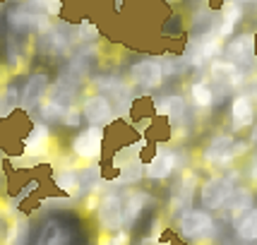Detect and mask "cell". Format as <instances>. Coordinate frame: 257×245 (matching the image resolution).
Returning <instances> with one entry per match:
<instances>
[{
  "label": "cell",
  "mask_w": 257,
  "mask_h": 245,
  "mask_svg": "<svg viewBox=\"0 0 257 245\" xmlns=\"http://www.w3.org/2000/svg\"><path fill=\"white\" fill-rule=\"evenodd\" d=\"M233 233L240 243H257V207L233 226Z\"/></svg>",
  "instance_id": "29"
},
{
  "label": "cell",
  "mask_w": 257,
  "mask_h": 245,
  "mask_svg": "<svg viewBox=\"0 0 257 245\" xmlns=\"http://www.w3.org/2000/svg\"><path fill=\"white\" fill-rule=\"evenodd\" d=\"M243 17H245V3H240V0H226L224 5H221V10H219L214 34L226 44L231 36H235V29L240 27Z\"/></svg>",
  "instance_id": "20"
},
{
  "label": "cell",
  "mask_w": 257,
  "mask_h": 245,
  "mask_svg": "<svg viewBox=\"0 0 257 245\" xmlns=\"http://www.w3.org/2000/svg\"><path fill=\"white\" fill-rule=\"evenodd\" d=\"M0 228H3V219H0Z\"/></svg>",
  "instance_id": "40"
},
{
  "label": "cell",
  "mask_w": 257,
  "mask_h": 245,
  "mask_svg": "<svg viewBox=\"0 0 257 245\" xmlns=\"http://www.w3.org/2000/svg\"><path fill=\"white\" fill-rule=\"evenodd\" d=\"M221 51H224V41L214 32L200 34L185 44L183 60L188 63V67H209L216 58H221Z\"/></svg>",
  "instance_id": "9"
},
{
  "label": "cell",
  "mask_w": 257,
  "mask_h": 245,
  "mask_svg": "<svg viewBox=\"0 0 257 245\" xmlns=\"http://www.w3.org/2000/svg\"><path fill=\"white\" fill-rule=\"evenodd\" d=\"M75 44V39H72V29L70 27H60V24H51V29L44 34H39V51L46 53V56L51 58H60V56H67L70 53V48Z\"/></svg>",
  "instance_id": "19"
},
{
  "label": "cell",
  "mask_w": 257,
  "mask_h": 245,
  "mask_svg": "<svg viewBox=\"0 0 257 245\" xmlns=\"http://www.w3.org/2000/svg\"><path fill=\"white\" fill-rule=\"evenodd\" d=\"M51 154H53V135L48 122L34 120L29 133L22 137V159L41 164V161H48Z\"/></svg>",
  "instance_id": "11"
},
{
  "label": "cell",
  "mask_w": 257,
  "mask_h": 245,
  "mask_svg": "<svg viewBox=\"0 0 257 245\" xmlns=\"http://www.w3.org/2000/svg\"><path fill=\"white\" fill-rule=\"evenodd\" d=\"M145 245H171L168 240H164V238H159V240H152V238H147Z\"/></svg>",
  "instance_id": "38"
},
{
  "label": "cell",
  "mask_w": 257,
  "mask_h": 245,
  "mask_svg": "<svg viewBox=\"0 0 257 245\" xmlns=\"http://www.w3.org/2000/svg\"><path fill=\"white\" fill-rule=\"evenodd\" d=\"M240 178V171L238 173H214L209 178H204L200 183L197 190V202H200V209L209 214H219L224 209L226 200L231 197V192L235 190V180Z\"/></svg>",
  "instance_id": "3"
},
{
  "label": "cell",
  "mask_w": 257,
  "mask_h": 245,
  "mask_svg": "<svg viewBox=\"0 0 257 245\" xmlns=\"http://www.w3.org/2000/svg\"><path fill=\"white\" fill-rule=\"evenodd\" d=\"M51 180H53V185L58 190H63L67 192V197H72L75 200V195H77V188H79V166L77 164H58L53 168V173H51Z\"/></svg>",
  "instance_id": "24"
},
{
  "label": "cell",
  "mask_w": 257,
  "mask_h": 245,
  "mask_svg": "<svg viewBox=\"0 0 257 245\" xmlns=\"http://www.w3.org/2000/svg\"><path fill=\"white\" fill-rule=\"evenodd\" d=\"M257 122V96L252 91H238L226 106V133L240 137V133L252 130Z\"/></svg>",
  "instance_id": "4"
},
{
  "label": "cell",
  "mask_w": 257,
  "mask_h": 245,
  "mask_svg": "<svg viewBox=\"0 0 257 245\" xmlns=\"http://www.w3.org/2000/svg\"><path fill=\"white\" fill-rule=\"evenodd\" d=\"M51 75L44 72V70H39V72H32L29 77L24 79L22 84V101H20V111L27 113V115H32L34 111H39L41 108V103L46 101L48 96V91H51Z\"/></svg>",
  "instance_id": "13"
},
{
  "label": "cell",
  "mask_w": 257,
  "mask_h": 245,
  "mask_svg": "<svg viewBox=\"0 0 257 245\" xmlns=\"http://www.w3.org/2000/svg\"><path fill=\"white\" fill-rule=\"evenodd\" d=\"M20 101H22V87L10 82L0 94V118H12V113L20 111Z\"/></svg>",
  "instance_id": "27"
},
{
  "label": "cell",
  "mask_w": 257,
  "mask_h": 245,
  "mask_svg": "<svg viewBox=\"0 0 257 245\" xmlns=\"http://www.w3.org/2000/svg\"><path fill=\"white\" fill-rule=\"evenodd\" d=\"M75 99H77V87L58 77V82L51 87V91H48L46 101L41 103V108H39L41 120H44V122H56V120L63 122L67 113L77 106V103H75Z\"/></svg>",
  "instance_id": "5"
},
{
  "label": "cell",
  "mask_w": 257,
  "mask_h": 245,
  "mask_svg": "<svg viewBox=\"0 0 257 245\" xmlns=\"http://www.w3.org/2000/svg\"><path fill=\"white\" fill-rule=\"evenodd\" d=\"M36 183H39V180H29V185H27L24 190H20V192H17V195L12 197V204H22V202L27 200V197H29V192H32L34 188H36Z\"/></svg>",
  "instance_id": "36"
},
{
  "label": "cell",
  "mask_w": 257,
  "mask_h": 245,
  "mask_svg": "<svg viewBox=\"0 0 257 245\" xmlns=\"http://www.w3.org/2000/svg\"><path fill=\"white\" fill-rule=\"evenodd\" d=\"M101 180H103V171H101L99 164H84V166H79V188L75 197L96 195Z\"/></svg>",
  "instance_id": "25"
},
{
  "label": "cell",
  "mask_w": 257,
  "mask_h": 245,
  "mask_svg": "<svg viewBox=\"0 0 257 245\" xmlns=\"http://www.w3.org/2000/svg\"><path fill=\"white\" fill-rule=\"evenodd\" d=\"M79 111H82V118L89 122V128H103L106 130L115 120V108H113L111 99L103 96V94H96V91H91L82 99Z\"/></svg>",
  "instance_id": "14"
},
{
  "label": "cell",
  "mask_w": 257,
  "mask_h": 245,
  "mask_svg": "<svg viewBox=\"0 0 257 245\" xmlns=\"http://www.w3.org/2000/svg\"><path fill=\"white\" fill-rule=\"evenodd\" d=\"M154 195L147 190H127L123 195V212H125V226H135L142 221V216L149 207H154Z\"/></svg>",
  "instance_id": "21"
},
{
  "label": "cell",
  "mask_w": 257,
  "mask_h": 245,
  "mask_svg": "<svg viewBox=\"0 0 257 245\" xmlns=\"http://www.w3.org/2000/svg\"><path fill=\"white\" fill-rule=\"evenodd\" d=\"M72 39H75V44L91 46V41L99 39V27L89 20H79V24L72 27Z\"/></svg>",
  "instance_id": "32"
},
{
  "label": "cell",
  "mask_w": 257,
  "mask_h": 245,
  "mask_svg": "<svg viewBox=\"0 0 257 245\" xmlns=\"http://www.w3.org/2000/svg\"><path fill=\"white\" fill-rule=\"evenodd\" d=\"M67 240H70V235H67V231L60 223L46 221V226L41 228V233H39L36 245H67Z\"/></svg>",
  "instance_id": "30"
},
{
  "label": "cell",
  "mask_w": 257,
  "mask_h": 245,
  "mask_svg": "<svg viewBox=\"0 0 257 245\" xmlns=\"http://www.w3.org/2000/svg\"><path fill=\"white\" fill-rule=\"evenodd\" d=\"M106 147V130L103 128H82L70 137V152L77 161L84 164H101Z\"/></svg>",
  "instance_id": "8"
},
{
  "label": "cell",
  "mask_w": 257,
  "mask_h": 245,
  "mask_svg": "<svg viewBox=\"0 0 257 245\" xmlns=\"http://www.w3.org/2000/svg\"><path fill=\"white\" fill-rule=\"evenodd\" d=\"M5 243L3 245H27L29 240V219L27 216H15L5 231Z\"/></svg>",
  "instance_id": "28"
},
{
  "label": "cell",
  "mask_w": 257,
  "mask_h": 245,
  "mask_svg": "<svg viewBox=\"0 0 257 245\" xmlns=\"http://www.w3.org/2000/svg\"><path fill=\"white\" fill-rule=\"evenodd\" d=\"M195 190H200L197 183V173L192 168H185L176 180V188L171 195V214L178 219L183 212L192 209V202H195Z\"/></svg>",
  "instance_id": "18"
},
{
  "label": "cell",
  "mask_w": 257,
  "mask_h": 245,
  "mask_svg": "<svg viewBox=\"0 0 257 245\" xmlns=\"http://www.w3.org/2000/svg\"><path fill=\"white\" fill-rule=\"evenodd\" d=\"M188 108H190V103L180 94H164V96H159L154 101V111L159 115H164L171 125H180L185 120L188 118Z\"/></svg>",
  "instance_id": "22"
},
{
  "label": "cell",
  "mask_w": 257,
  "mask_h": 245,
  "mask_svg": "<svg viewBox=\"0 0 257 245\" xmlns=\"http://www.w3.org/2000/svg\"><path fill=\"white\" fill-rule=\"evenodd\" d=\"M51 24L53 22L48 17L27 10L22 3L15 10L8 12V27H10L12 34H22V36H27V34H44L51 29Z\"/></svg>",
  "instance_id": "17"
},
{
  "label": "cell",
  "mask_w": 257,
  "mask_h": 245,
  "mask_svg": "<svg viewBox=\"0 0 257 245\" xmlns=\"http://www.w3.org/2000/svg\"><path fill=\"white\" fill-rule=\"evenodd\" d=\"M0 82H3V70H0ZM0 89H3V87H0Z\"/></svg>",
  "instance_id": "39"
},
{
  "label": "cell",
  "mask_w": 257,
  "mask_h": 245,
  "mask_svg": "<svg viewBox=\"0 0 257 245\" xmlns=\"http://www.w3.org/2000/svg\"><path fill=\"white\" fill-rule=\"evenodd\" d=\"M257 56V34L255 32H240L231 36L224 44V51H221V58L233 63V65L243 67L252 65V60Z\"/></svg>",
  "instance_id": "12"
},
{
  "label": "cell",
  "mask_w": 257,
  "mask_h": 245,
  "mask_svg": "<svg viewBox=\"0 0 257 245\" xmlns=\"http://www.w3.org/2000/svg\"><path fill=\"white\" fill-rule=\"evenodd\" d=\"M142 149H145V140H140V142H133V145L118 147V152L111 156L113 168L123 171L125 166H130V164H137V161H142Z\"/></svg>",
  "instance_id": "26"
},
{
  "label": "cell",
  "mask_w": 257,
  "mask_h": 245,
  "mask_svg": "<svg viewBox=\"0 0 257 245\" xmlns=\"http://www.w3.org/2000/svg\"><path fill=\"white\" fill-rule=\"evenodd\" d=\"M94 221L99 223L103 233H118L125 228V212H123V195L115 190H103L96 195L94 207Z\"/></svg>",
  "instance_id": "6"
},
{
  "label": "cell",
  "mask_w": 257,
  "mask_h": 245,
  "mask_svg": "<svg viewBox=\"0 0 257 245\" xmlns=\"http://www.w3.org/2000/svg\"><path fill=\"white\" fill-rule=\"evenodd\" d=\"M255 190L247 188V185H235V190L231 192V197L226 200L224 209L219 212V221H226V223H238L243 216H245L250 209H255Z\"/></svg>",
  "instance_id": "16"
},
{
  "label": "cell",
  "mask_w": 257,
  "mask_h": 245,
  "mask_svg": "<svg viewBox=\"0 0 257 245\" xmlns=\"http://www.w3.org/2000/svg\"><path fill=\"white\" fill-rule=\"evenodd\" d=\"M250 152H252V145L247 140L228 133H219L212 135L207 145L200 149V164L204 168H231L240 159H247Z\"/></svg>",
  "instance_id": "1"
},
{
  "label": "cell",
  "mask_w": 257,
  "mask_h": 245,
  "mask_svg": "<svg viewBox=\"0 0 257 245\" xmlns=\"http://www.w3.org/2000/svg\"><path fill=\"white\" fill-rule=\"evenodd\" d=\"M209 79H212L214 91L219 89L221 94L235 91V89H240L243 82H245V70L233 65V63H228V60H224V58H216L212 65H209Z\"/></svg>",
  "instance_id": "15"
},
{
  "label": "cell",
  "mask_w": 257,
  "mask_h": 245,
  "mask_svg": "<svg viewBox=\"0 0 257 245\" xmlns=\"http://www.w3.org/2000/svg\"><path fill=\"white\" fill-rule=\"evenodd\" d=\"M180 149L168 145H157L154 154L145 161V178L152 183H164V180L173 178L180 168Z\"/></svg>",
  "instance_id": "10"
},
{
  "label": "cell",
  "mask_w": 257,
  "mask_h": 245,
  "mask_svg": "<svg viewBox=\"0 0 257 245\" xmlns=\"http://www.w3.org/2000/svg\"><path fill=\"white\" fill-rule=\"evenodd\" d=\"M219 219L214 214L204 212L200 207H192L188 212H183L176 219V228H178V235L185 240V243H209L216 238V231H219Z\"/></svg>",
  "instance_id": "2"
},
{
  "label": "cell",
  "mask_w": 257,
  "mask_h": 245,
  "mask_svg": "<svg viewBox=\"0 0 257 245\" xmlns=\"http://www.w3.org/2000/svg\"><path fill=\"white\" fill-rule=\"evenodd\" d=\"M145 178V161H137V164H130V166H125L123 171H118V176H115V185H127V188H133L137 185L140 180Z\"/></svg>",
  "instance_id": "31"
},
{
  "label": "cell",
  "mask_w": 257,
  "mask_h": 245,
  "mask_svg": "<svg viewBox=\"0 0 257 245\" xmlns=\"http://www.w3.org/2000/svg\"><path fill=\"white\" fill-rule=\"evenodd\" d=\"M188 96H190V106L195 111L207 113L214 108L216 91H214L209 79H192L190 84H188Z\"/></svg>",
  "instance_id": "23"
},
{
  "label": "cell",
  "mask_w": 257,
  "mask_h": 245,
  "mask_svg": "<svg viewBox=\"0 0 257 245\" xmlns=\"http://www.w3.org/2000/svg\"><path fill=\"white\" fill-rule=\"evenodd\" d=\"M166 79L164 72V63L161 58H137L135 63H130L127 67V84L133 89H142V91H157Z\"/></svg>",
  "instance_id": "7"
},
{
  "label": "cell",
  "mask_w": 257,
  "mask_h": 245,
  "mask_svg": "<svg viewBox=\"0 0 257 245\" xmlns=\"http://www.w3.org/2000/svg\"><path fill=\"white\" fill-rule=\"evenodd\" d=\"M82 120H84V118H82V111H79V106H75V108L65 115L63 125H65V128H70V130H77L79 125H82Z\"/></svg>",
  "instance_id": "34"
},
{
  "label": "cell",
  "mask_w": 257,
  "mask_h": 245,
  "mask_svg": "<svg viewBox=\"0 0 257 245\" xmlns=\"http://www.w3.org/2000/svg\"><path fill=\"white\" fill-rule=\"evenodd\" d=\"M103 245H130V231H127V228H123V231H118V233L108 235Z\"/></svg>",
  "instance_id": "35"
},
{
  "label": "cell",
  "mask_w": 257,
  "mask_h": 245,
  "mask_svg": "<svg viewBox=\"0 0 257 245\" xmlns=\"http://www.w3.org/2000/svg\"><path fill=\"white\" fill-rule=\"evenodd\" d=\"M247 142H250V145H257V122L252 125V130H250V135H247Z\"/></svg>",
  "instance_id": "37"
},
{
  "label": "cell",
  "mask_w": 257,
  "mask_h": 245,
  "mask_svg": "<svg viewBox=\"0 0 257 245\" xmlns=\"http://www.w3.org/2000/svg\"><path fill=\"white\" fill-rule=\"evenodd\" d=\"M240 178L247 183V188H257V152H252V154L245 159V164H243V168H240Z\"/></svg>",
  "instance_id": "33"
}]
</instances>
